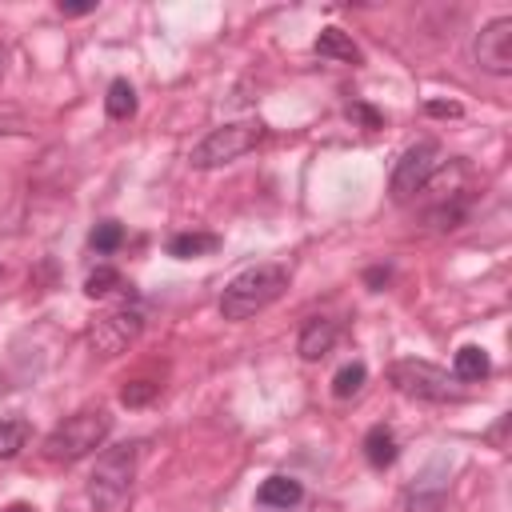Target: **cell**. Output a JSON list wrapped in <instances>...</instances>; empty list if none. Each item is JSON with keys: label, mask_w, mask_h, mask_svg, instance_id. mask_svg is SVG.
Masks as SVG:
<instances>
[{"label": "cell", "mask_w": 512, "mask_h": 512, "mask_svg": "<svg viewBox=\"0 0 512 512\" xmlns=\"http://www.w3.org/2000/svg\"><path fill=\"white\" fill-rule=\"evenodd\" d=\"M288 288V268L284 264H252L244 272H236L224 292H220V316L224 320H252L256 312H264L272 300H280Z\"/></svg>", "instance_id": "cell-1"}, {"label": "cell", "mask_w": 512, "mask_h": 512, "mask_svg": "<svg viewBox=\"0 0 512 512\" xmlns=\"http://www.w3.org/2000/svg\"><path fill=\"white\" fill-rule=\"evenodd\" d=\"M112 432V416L104 408H84V412H72L64 416L48 436H44V460L52 464H76L84 456H92Z\"/></svg>", "instance_id": "cell-2"}, {"label": "cell", "mask_w": 512, "mask_h": 512, "mask_svg": "<svg viewBox=\"0 0 512 512\" xmlns=\"http://www.w3.org/2000/svg\"><path fill=\"white\" fill-rule=\"evenodd\" d=\"M136 460H140V444H116V448H104L96 456V468L88 476V500L108 512L116 508L128 492H132V480H136Z\"/></svg>", "instance_id": "cell-3"}, {"label": "cell", "mask_w": 512, "mask_h": 512, "mask_svg": "<svg viewBox=\"0 0 512 512\" xmlns=\"http://www.w3.org/2000/svg\"><path fill=\"white\" fill-rule=\"evenodd\" d=\"M260 136H264V124H260V120H232V124H220V128H212L200 144H192L188 164H192V168H204V172H208V168H224V164L248 156V152L260 144Z\"/></svg>", "instance_id": "cell-4"}, {"label": "cell", "mask_w": 512, "mask_h": 512, "mask_svg": "<svg viewBox=\"0 0 512 512\" xmlns=\"http://www.w3.org/2000/svg\"><path fill=\"white\" fill-rule=\"evenodd\" d=\"M388 384L400 392V396H412V400H428V404H444V400H464V392L456 388V380L428 364V360H392L388 364Z\"/></svg>", "instance_id": "cell-5"}, {"label": "cell", "mask_w": 512, "mask_h": 512, "mask_svg": "<svg viewBox=\"0 0 512 512\" xmlns=\"http://www.w3.org/2000/svg\"><path fill=\"white\" fill-rule=\"evenodd\" d=\"M444 164V148L436 140H416L404 148V156L396 160L392 168V180H388V196L392 200H412L416 192L428 188V180L436 176V168Z\"/></svg>", "instance_id": "cell-6"}, {"label": "cell", "mask_w": 512, "mask_h": 512, "mask_svg": "<svg viewBox=\"0 0 512 512\" xmlns=\"http://www.w3.org/2000/svg\"><path fill=\"white\" fill-rule=\"evenodd\" d=\"M140 332H144V312L140 308H112V312H100L88 324V344L100 356H120L140 340Z\"/></svg>", "instance_id": "cell-7"}, {"label": "cell", "mask_w": 512, "mask_h": 512, "mask_svg": "<svg viewBox=\"0 0 512 512\" xmlns=\"http://www.w3.org/2000/svg\"><path fill=\"white\" fill-rule=\"evenodd\" d=\"M472 56L492 76H512V16H496L476 32Z\"/></svg>", "instance_id": "cell-8"}, {"label": "cell", "mask_w": 512, "mask_h": 512, "mask_svg": "<svg viewBox=\"0 0 512 512\" xmlns=\"http://www.w3.org/2000/svg\"><path fill=\"white\" fill-rule=\"evenodd\" d=\"M336 336H340V324L332 316H312V320H304V328L296 336V352L304 360H324L332 352Z\"/></svg>", "instance_id": "cell-9"}, {"label": "cell", "mask_w": 512, "mask_h": 512, "mask_svg": "<svg viewBox=\"0 0 512 512\" xmlns=\"http://www.w3.org/2000/svg\"><path fill=\"white\" fill-rule=\"evenodd\" d=\"M304 500V484L292 480V476H268L260 488H256V504L260 508H296Z\"/></svg>", "instance_id": "cell-10"}, {"label": "cell", "mask_w": 512, "mask_h": 512, "mask_svg": "<svg viewBox=\"0 0 512 512\" xmlns=\"http://www.w3.org/2000/svg\"><path fill=\"white\" fill-rule=\"evenodd\" d=\"M316 56L320 60H336V64H360V48L352 44V36L344 28H320L316 36Z\"/></svg>", "instance_id": "cell-11"}, {"label": "cell", "mask_w": 512, "mask_h": 512, "mask_svg": "<svg viewBox=\"0 0 512 512\" xmlns=\"http://www.w3.org/2000/svg\"><path fill=\"white\" fill-rule=\"evenodd\" d=\"M396 456H400V444H396L392 428H388V424H372V428L364 432V460H368L372 468H392Z\"/></svg>", "instance_id": "cell-12"}, {"label": "cell", "mask_w": 512, "mask_h": 512, "mask_svg": "<svg viewBox=\"0 0 512 512\" xmlns=\"http://www.w3.org/2000/svg\"><path fill=\"white\" fill-rule=\"evenodd\" d=\"M216 248H220L216 232H176V236H168V256H176V260H200V256H212Z\"/></svg>", "instance_id": "cell-13"}, {"label": "cell", "mask_w": 512, "mask_h": 512, "mask_svg": "<svg viewBox=\"0 0 512 512\" xmlns=\"http://www.w3.org/2000/svg\"><path fill=\"white\" fill-rule=\"evenodd\" d=\"M488 372H492V360H488V352H484L480 344H464V348L456 352V360H452V380L476 384V380H484Z\"/></svg>", "instance_id": "cell-14"}, {"label": "cell", "mask_w": 512, "mask_h": 512, "mask_svg": "<svg viewBox=\"0 0 512 512\" xmlns=\"http://www.w3.org/2000/svg\"><path fill=\"white\" fill-rule=\"evenodd\" d=\"M104 112H108L112 120H128V116L136 112V88H132L124 76L108 84V96H104Z\"/></svg>", "instance_id": "cell-15"}, {"label": "cell", "mask_w": 512, "mask_h": 512, "mask_svg": "<svg viewBox=\"0 0 512 512\" xmlns=\"http://www.w3.org/2000/svg\"><path fill=\"white\" fill-rule=\"evenodd\" d=\"M120 288H128V284H124V276H120L116 268H108V264L92 268L88 280H84V296H88V300H104V296H112V292H120Z\"/></svg>", "instance_id": "cell-16"}, {"label": "cell", "mask_w": 512, "mask_h": 512, "mask_svg": "<svg viewBox=\"0 0 512 512\" xmlns=\"http://www.w3.org/2000/svg\"><path fill=\"white\" fill-rule=\"evenodd\" d=\"M364 380H368V368H364L360 360H352V364H344V368L332 376V396H336V400H348V396H356V392L364 388Z\"/></svg>", "instance_id": "cell-17"}, {"label": "cell", "mask_w": 512, "mask_h": 512, "mask_svg": "<svg viewBox=\"0 0 512 512\" xmlns=\"http://www.w3.org/2000/svg\"><path fill=\"white\" fill-rule=\"evenodd\" d=\"M24 444H28V420H0V460L20 456Z\"/></svg>", "instance_id": "cell-18"}, {"label": "cell", "mask_w": 512, "mask_h": 512, "mask_svg": "<svg viewBox=\"0 0 512 512\" xmlns=\"http://www.w3.org/2000/svg\"><path fill=\"white\" fill-rule=\"evenodd\" d=\"M120 240H124V228H120L116 220H100V224L92 228V236H88V244H92L96 252H116Z\"/></svg>", "instance_id": "cell-19"}, {"label": "cell", "mask_w": 512, "mask_h": 512, "mask_svg": "<svg viewBox=\"0 0 512 512\" xmlns=\"http://www.w3.org/2000/svg\"><path fill=\"white\" fill-rule=\"evenodd\" d=\"M156 392H160L156 380H128V384L120 388V404H128V408H144L148 400H156Z\"/></svg>", "instance_id": "cell-20"}, {"label": "cell", "mask_w": 512, "mask_h": 512, "mask_svg": "<svg viewBox=\"0 0 512 512\" xmlns=\"http://www.w3.org/2000/svg\"><path fill=\"white\" fill-rule=\"evenodd\" d=\"M404 512H444V488H416Z\"/></svg>", "instance_id": "cell-21"}, {"label": "cell", "mask_w": 512, "mask_h": 512, "mask_svg": "<svg viewBox=\"0 0 512 512\" xmlns=\"http://www.w3.org/2000/svg\"><path fill=\"white\" fill-rule=\"evenodd\" d=\"M20 132H28L24 116L16 108H0V136H20Z\"/></svg>", "instance_id": "cell-22"}, {"label": "cell", "mask_w": 512, "mask_h": 512, "mask_svg": "<svg viewBox=\"0 0 512 512\" xmlns=\"http://www.w3.org/2000/svg\"><path fill=\"white\" fill-rule=\"evenodd\" d=\"M348 116L364 120L368 128H380V112H376V108H368V104H352V108H348Z\"/></svg>", "instance_id": "cell-23"}, {"label": "cell", "mask_w": 512, "mask_h": 512, "mask_svg": "<svg viewBox=\"0 0 512 512\" xmlns=\"http://www.w3.org/2000/svg\"><path fill=\"white\" fill-rule=\"evenodd\" d=\"M424 108H428V116H460V104H452V100H428Z\"/></svg>", "instance_id": "cell-24"}, {"label": "cell", "mask_w": 512, "mask_h": 512, "mask_svg": "<svg viewBox=\"0 0 512 512\" xmlns=\"http://www.w3.org/2000/svg\"><path fill=\"white\" fill-rule=\"evenodd\" d=\"M56 12H60V16H88V12H96V4H92V0H84V4H64V0H60Z\"/></svg>", "instance_id": "cell-25"}, {"label": "cell", "mask_w": 512, "mask_h": 512, "mask_svg": "<svg viewBox=\"0 0 512 512\" xmlns=\"http://www.w3.org/2000/svg\"><path fill=\"white\" fill-rule=\"evenodd\" d=\"M388 276H392L388 268H368V272H364V280H368L372 288H384V284H388Z\"/></svg>", "instance_id": "cell-26"}, {"label": "cell", "mask_w": 512, "mask_h": 512, "mask_svg": "<svg viewBox=\"0 0 512 512\" xmlns=\"http://www.w3.org/2000/svg\"><path fill=\"white\" fill-rule=\"evenodd\" d=\"M4 512H36V508H32V504H24V500H16V504H8Z\"/></svg>", "instance_id": "cell-27"}, {"label": "cell", "mask_w": 512, "mask_h": 512, "mask_svg": "<svg viewBox=\"0 0 512 512\" xmlns=\"http://www.w3.org/2000/svg\"><path fill=\"white\" fill-rule=\"evenodd\" d=\"M0 276H4V268H0Z\"/></svg>", "instance_id": "cell-28"}]
</instances>
